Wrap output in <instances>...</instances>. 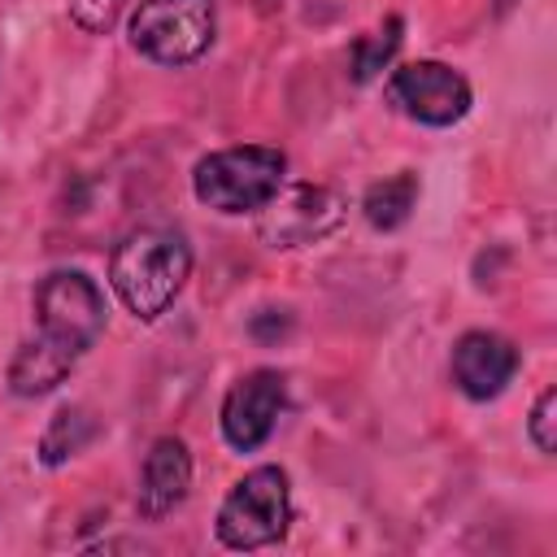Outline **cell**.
<instances>
[{
    "label": "cell",
    "instance_id": "cell-1",
    "mask_svg": "<svg viewBox=\"0 0 557 557\" xmlns=\"http://www.w3.org/2000/svg\"><path fill=\"white\" fill-rule=\"evenodd\" d=\"M187 274H191V244L174 226L131 231L109 257V283L139 322H157L183 292Z\"/></svg>",
    "mask_w": 557,
    "mask_h": 557
},
{
    "label": "cell",
    "instance_id": "cell-2",
    "mask_svg": "<svg viewBox=\"0 0 557 557\" xmlns=\"http://www.w3.org/2000/svg\"><path fill=\"white\" fill-rule=\"evenodd\" d=\"M104 318H109V309H104V292L96 287V278H87L83 270H52L35 287L39 335L30 344L74 370L78 357H87L96 348Z\"/></svg>",
    "mask_w": 557,
    "mask_h": 557
},
{
    "label": "cell",
    "instance_id": "cell-3",
    "mask_svg": "<svg viewBox=\"0 0 557 557\" xmlns=\"http://www.w3.org/2000/svg\"><path fill=\"white\" fill-rule=\"evenodd\" d=\"M287 174V157L270 144H244V148H222L196 161L191 170V191L200 205L218 213H257Z\"/></svg>",
    "mask_w": 557,
    "mask_h": 557
},
{
    "label": "cell",
    "instance_id": "cell-4",
    "mask_svg": "<svg viewBox=\"0 0 557 557\" xmlns=\"http://www.w3.org/2000/svg\"><path fill=\"white\" fill-rule=\"evenodd\" d=\"M287 522H292V487H287V474L278 466H257L248 470L222 500L218 509V540L235 553H248V548H265V544H278L287 535Z\"/></svg>",
    "mask_w": 557,
    "mask_h": 557
},
{
    "label": "cell",
    "instance_id": "cell-5",
    "mask_svg": "<svg viewBox=\"0 0 557 557\" xmlns=\"http://www.w3.org/2000/svg\"><path fill=\"white\" fill-rule=\"evenodd\" d=\"M218 30L213 0H139L131 17V48L157 65H191L209 52Z\"/></svg>",
    "mask_w": 557,
    "mask_h": 557
},
{
    "label": "cell",
    "instance_id": "cell-6",
    "mask_svg": "<svg viewBox=\"0 0 557 557\" xmlns=\"http://www.w3.org/2000/svg\"><path fill=\"white\" fill-rule=\"evenodd\" d=\"M344 196L326 183H296V187H278L257 213V231L270 248H305L326 239L339 222H344Z\"/></svg>",
    "mask_w": 557,
    "mask_h": 557
},
{
    "label": "cell",
    "instance_id": "cell-7",
    "mask_svg": "<svg viewBox=\"0 0 557 557\" xmlns=\"http://www.w3.org/2000/svg\"><path fill=\"white\" fill-rule=\"evenodd\" d=\"M387 100L422 122V126H453L470 113V83L466 74H457L453 65L444 61H409L400 70H392L387 78Z\"/></svg>",
    "mask_w": 557,
    "mask_h": 557
},
{
    "label": "cell",
    "instance_id": "cell-8",
    "mask_svg": "<svg viewBox=\"0 0 557 557\" xmlns=\"http://www.w3.org/2000/svg\"><path fill=\"white\" fill-rule=\"evenodd\" d=\"M287 405V379L278 370H252L244 379L231 383L226 400H222V435L231 448L252 453L270 440L278 413Z\"/></svg>",
    "mask_w": 557,
    "mask_h": 557
},
{
    "label": "cell",
    "instance_id": "cell-9",
    "mask_svg": "<svg viewBox=\"0 0 557 557\" xmlns=\"http://www.w3.org/2000/svg\"><path fill=\"white\" fill-rule=\"evenodd\" d=\"M518 374V348L496 331H466L453 344V383L470 400L500 396Z\"/></svg>",
    "mask_w": 557,
    "mask_h": 557
},
{
    "label": "cell",
    "instance_id": "cell-10",
    "mask_svg": "<svg viewBox=\"0 0 557 557\" xmlns=\"http://www.w3.org/2000/svg\"><path fill=\"white\" fill-rule=\"evenodd\" d=\"M191 487V453L178 435H161L139 470V492H135V509L144 522H161L165 513H174L187 500Z\"/></svg>",
    "mask_w": 557,
    "mask_h": 557
},
{
    "label": "cell",
    "instance_id": "cell-11",
    "mask_svg": "<svg viewBox=\"0 0 557 557\" xmlns=\"http://www.w3.org/2000/svg\"><path fill=\"white\" fill-rule=\"evenodd\" d=\"M413 205H418V174L413 170H400V174H392L383 183H370L366 196H361V213H366V222L374 231L405 226L409 213H413Z\"/></svg>",
    "mask_w": 557,
    "mask_h": 557
},
{
    "label": "cell",
    "instance_id": "cell-12",
    "mask_svg": "<svg viewBox=\"0 0 557 557\" xmlns=\"http://www.w3.org/2000/svg\"><path fill=\"white\" fill-rule=\"evenodd\" d=\"M91 435H96L91 413L78 409V405H70V409H57V413H52V422H48V431H44V440H39V453H44L48 466H61L65 457L83 453V448L91 444Z\"/></svg>",
    "mask_w": 557,
    "mask_h": 557
},
{
    "label": "cell",
    "instance_id": "cell-13",
    "mask_svg": "<svg viewBox=\"0 0 557 557\" xmlns=\"http://www.w3.org/2000/svg\"><path fill=\"white\" fill-rule=\"evenodd\" d=\"M400 17H387L383 26H374V30H366L357 44H352V78L357 83H370L383 65H392V57H396V48H400Z\"/></svg>",
    "mask_w": 557,
    "mask_h": 557
},
{
    "label": "cell",
    "instance_id": "cell-14",
    "mask_svg": "<svg viewBox=\"0 0 557 557\" xmlns=\"http://www.w3.org/2000/svg\"><path fill=\"white\" fill-rule=\"evenodd\" d=\"M131 0H70V17L87 30V35H109L117 26V17L126 13Z\"/></svg>",
    "mask_w": 557,
    "mask_h": 557
},
{
    "label": "cell",
    "instance_id": "cell-15",
    "mask_svg": "<svg viewBox=\"0 0 557 557\" xmlns=\"http://www.w3.org/2000/svg\"><path fill=\"white\" fill-rule=\"evenodd\" d=\"M527 435H531V444H535L544 457L557 448V392H553V387H544V392H540V400L531 405Z\"/></svg>",
    "mask_w": 557,
    "mask_h": 557
}]
</instances>
